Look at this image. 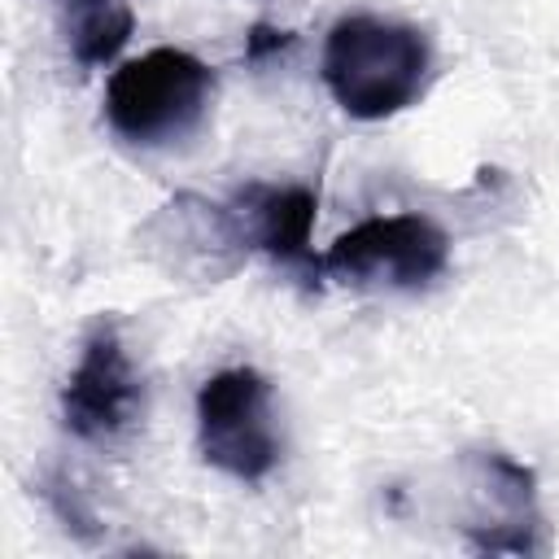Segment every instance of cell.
<instances>
[{
  "label": "cell",
  "instance_id": "5b68a950",
  "mask_svg": "<svg viewBox=\"0 0 559 559\" xmlns=\"http://www.w3.org/2000/svg\"><path fill=\"white\" fill-rule=\"evenodd\" d=\"M144 411L140 371L114 323H96L61 389V424L79 441H114Z\"/></svg>",
  "mask_w": 559,
  "mask_h": 559
},
{
  "label": "cell",
  "instance_id": "52a82bcc",
  "mask_svg": "<svg viewBox=\"0 0 559 559\" xmlns=\"http://www.w3.org/2000/svg\"><path fill=\"white\" fill-rule=\"evenodd\" d=\"M314 210H319V197L306 183H275V188L271 183H253L231 205L245 245L262 249L271 262L288 266V271H301L310 280L323 275L319 253L310 245Z\"/></svg>",
  "mask_w": 559,
  "mask_h": 559
},
{
  "label": "cell",
  "instance_id": "6da1fadb",
  "mask_svg": "<svg viewBox=\"0 0 559 559\" xmlns=\"http://www.w3.org/2000/svg\"><path fill=\"white\" fill-rule=\"evenodd\" d=\"M428 66L432 48L424 31L376 13L341 17L323 44V83L358 122H380L415 105L428 83Z\"/></svg>",
  "mask_w": 559,
  "mask_h": 559
},
{
  "label": "cell",
  "instance_id": "3957f363",
  "mask_svg": "<svg viewBox=\"0 0 559 559\" xmlns=\"http://www.w3.org/2000/svg\"><path fill=\"white\" fill-rule=\"evenodd\" d=\"M197 445L201 459L245 485H258L280 463L271 424V384L253 367L214 371L197 389Z\"/></svg>",
  "mask_w": 559,
  "mask_h": 559
},
{
  "label": "cell",
  "instance_id": "9c48e42d",
  "mask_svg": "<svg viewBox=\"0 0 559 559\" xmlns=\"http://www.w3.org/2000/svg\"><path fill=\"white\" fill-rule=\"evenodd\" d=\"M39 493H44V502L52 507V515L66 524V533H74L79 542H96V537H100L96 511L83 502L79 485H74L66 472H48V476H44V485H39Z\"/></svg>",
  "mask_w": 559,
  "mask_h": 559
},
{
  "label": "cell",
  "instance_id": "7a4b0ae2",
  "mask_svg": "<svg viewBox=\"0 0 559 559\" xmlns=\"http://www.w3.org/2000/svg\"><path fill=\"white\" fill-rule=\"evenodd\" d=\"M214 100V70L183 48H153L122 61L105 87V122L140 148H162L201 127Z\"/></svg>",
  "mask_w": 559,
  "mask_h": 559
},
{
  "label": "cell",
  "instance_id": "ba28073f",
  "mask_svg": "<svg viewBox=\"0 0 559 559\" xmlns=\"http://www.w3.org/2000/svg\"><path fill=\"white\" fill-rule=\"evenodd\" d=\"M61 26V39L74 57V66L96 70L122 52V44L135 31V13L127 0H48Z\"/></svg>",
  "mask_w": 559,
  "mask_h": 559
},
{
  "label": "cell",
  "instance_id": "30bf717a",
  "mask_svg": "<svg viewBox=\"0 0 559 559\" xmlns=\"http://www.w3.org/2000/svg\"><path fill=\"white\" fill-rule=\"evenodd\" d=\"M293 31H280L271 22H253L249 35H245V61H266V57H280L284 48H293Z\"/></svg>",
  "mask_w": 559,
  "mask_h": 559
},
{
  "label": "cell",
  "instance_id": "277c9868",
  "mask_svg": "<svg viewBox=\"0 0 559 559\" xmlns=\"http://www.w3.org/2000/svg\"><path fill=\"white\" fill-rule=\"evenodd\" d=\"M319 266L341 284L424 288L450 266V236L424 214H380L341 231Z\"/></svg>",
  "mask_w": 559,
  "mask_h": 559
},
{
  "label": "cell",
  "instance_id": "8992f818",
  "mask_svg": "<svg viewBox=\"0 0 559 559\" xmlns=\"http://www.w3.org/2000/svg\"><path fill=\"white\" fill-rule=\"evenodd\" d=\"M472 467H476V489L489 502V515L467 524L472 546L489 550V555H537V550H546L542 537H537L542 511H537L533 467L515 463L502 450L472 454Z\"/></svg>",
  "mask_w": 559,
  "mask_h": 559
}]
</instances>
